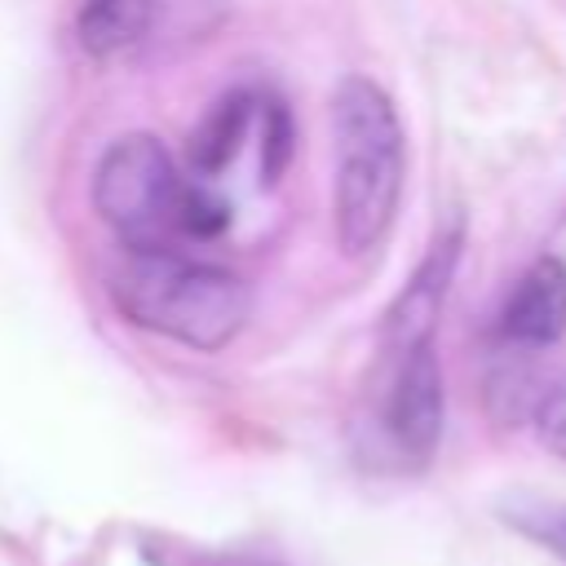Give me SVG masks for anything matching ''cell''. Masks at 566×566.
Wrapping results in <instances>:
<instances>
[{
    "mask_svg": "<svg viewBox=\"0 0 566 566\" xmlns=\"http://www.w3.org/2000/svg\"><path fill=\"white\" fill-rule=\"evenodd\" d=\"M504 522L526 535L531 544L548 548L553 557L566 562V504H553V500H531V495H517L504 504Z\"/></svg>",
    "mask_w": 566,
    "mask_h": 566,
    "instance_id": "9",
    "label": "cell"
},
{
    "mask_svg": "<svg viewBox=\"0 0 566 566\" xmlns=\"http://www.w3.org/2000/svg\"><path fill=\"white\" fill-rule=\"evenodd\" d=\"M336 128V239L349 256L371 252L398 212L402 195V128L385 88L349 75L332 97Z\"/></svg>",
    "mask_w": 566,
    "mask_h": 566,
    "instance_id": "1",
    "label": "cell"
},
{
    "mask_svg": "<svg viewBox=\"0 0 566 566\" xmlns=\"http://www.w3.org/2000/svg\"><path fill=\"white\" fill-rule=\"evenodd\" d=\"M181 177L172 155L150 133H124L106 146L93 172V208L128 243V252L168 248L177 234Z\"/></svg>",
    "mask_w": 566,
    "mask_h": 566,
    "instance_id": "3",
    "label": "cell"
},
{
    "mask_svg": "<svg viewBox=\"0 0 566 566\" xmlns=\"http://www.w3.org/2000/svg\"><path fill=\"white\" fill-rule=\"evenodd\" d=\"M230 226V203L199 177V181H181V199H177V234H195V239H217Z\"/></svg>",
    "mask_w": 566,
    "mask_h": 566,
    "instance_id": "10",
    "label": "cell"
},
{
    "mask_svg": "<svg viewBox=\"0 0 566 566\" xmlns=\"http://www.w3.org/2000/svg\"><path fill=\"white\" fill-rule=\"evenodd\" d=\"M155 18V0H84L75 18L80 49L93 57H111L146 35Z\"/></svg>",
    "mask_w": 566,
    "mask_h": 566,
    "instance_id": "8",
    "label": "cell"
},
{
    "mask_svg": "<svg viewBox=\"0 0 566 566\" xmlns=\"http://www.w3.org/2000/svg\"><path fill=\"white\" fill-rule=\"evenodd\" d=\"M111 296L128 323L181 340L190 349L230 345L252 314V292L239 274L186 261L172 248L133 252L128 265L115 274Z\"/></svg>",
    "mask_w": 566,
    "mask_h": 566,
    "instance_id": "2",
    "label": "cell"
},
{
    "mask_svg": "<svg viewBox=\"0 0 566 566\" xmlns=\"http://www.w3.org/2000/svg\"><path fill=\"white\" fill-rule=\"evenodd\" d=\"M500 332L504 340L526 345V349L553 345L566 332V265L557 256H539L522 274V283L504 301Z\"/></svg>",
    "mask_w": 566,
    "mask_h": 566,
    "instance_id": "6",
    "label": "cell"
},
{
    "mask_svg": "<svg viewBox=\"0 0 566 566\" xmlns=\"http://www.w3.org/2000/svg\"><path fill=\"white\" fill-rule=\"evenodd\" d=\"M190 566H279V562H261V557H248V553H195L186 557ZM164 566H181V562H164Z\"/></svg>",
    "mask_w": 566,
    "mask_h": 566,
    "instance_id": "13",
    "label": "cell"
},
{
    "mask_svg": "<svg viewBox=\"0 0 566 566\" xmlns=\"http://www.w3.org/2000/svg\"><path fill=\"white\" fill-rule=\"evenodd\" d=\"M261 115H265V142H261V172L265 181H279V172L287 168L292 159V119L283 111V102L265 97L261 102Z\"/></svg>",
    "mask_w": 566,
    "mask_h": 566,
    "instance_id": "11",
    "label": "cell"
},
{
    "mask_svg": "<svg viewBox=\"0 0 566 566\" xmlns=\"http://www.w3.org/2000/svg\"><path fill=\"white\" fill-rule=\"evenodd\" d=\"M380 433L407 469L433 460L442 438V367L433 340L394 354V376L380 398Z\"/></svg>",
    "mask_w": 566,
    "mask_h": 566,
    "instance_id": "4",
    "label": "cell"
},
{
    "mask_svg": "<svg viewBox=\"0 0 566 566\" xmlns=\"http://www.w3.org/2000/svg\"><path fill=\"white\" fill-rule=\"evenodd\" d=\"M256 106H261L256 93L234 88V93H226V97L203 115V124L190 133V168H195L199 177H217V172L234 159V150H239V142H243L248 119H252Z\"/></svg>",
    "mask_w": 566,
    "mask_h": 566,
    "instance_id": "7",
    "label": "cell"
},
{
    "mask_svg": "<svg viewBox=\"0 0 566 566\" xmlns=\"http://www.w3.org/2000/svg\"><path fill=\"white\" fill-rule=\"evenodd\" d=\"M455 261H460V221H451L429 243V252L416 265V274L407 279V287L385 310V354H402L411 345H429L433 340V327H438Z\"/></svg>",
    "mask_w": 566,
    "mask_h": 566,
    "instance_id": "5",
    "label": "cell"
},
{
    "mask_svg": "<svg viewBox=\"0 0 566 566\" xmlns=\"http://www.w3.org/2000/svg\"><path fill=\"white\" fill-rule=\"evenodd\" d=\"M535 429H539V442L566 460V380L557 389H548L535 407Z\"/></svg>",
    "mask_w": 566,
    "mask_h": 566,
    "instance_id": "12",
    "label": "cell"
}]
</instances>
